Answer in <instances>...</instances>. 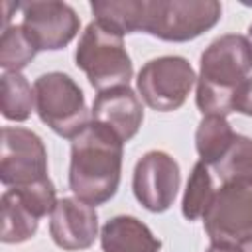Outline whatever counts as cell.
<instances>
[{
	"label": "cell",
	"instance_id": "44dd1931",
	"mask_svg": "<svg viewBox=\"0 0 252 252\" xmlns=\"http://www.w3.org/2000/svg\"><path fill=\"white\" fill-rule=\"evenodd\" d=\"M232 112L252 116V77L244 79L238 85V89L232 96Z\"/></svg>",
	"mask_w": 252,
	"mask_h": 252
},
{
	"label": "cell",
	"instance_id": "603a6c76",
	"mask_svg": "<svg viewBox=\"0 0 252 252\" xmlns=\"http://www.w3.org/2000/svg\"><path fill=\"white\" fill-rule=\"evenodd\" d=\"M240 248H242L244 252H252V238H248V240L240 242Z\"/></svg>",
	"mask_w": 252,
	"mask_h": 252
},
{
	"label": "cell",
	"instance_id": "277c9868",
	"mask_svg": "<svg viewBox=\"0 0 252 252\" xmlns=\"http://www.w3.org/2000/svg\"><path fill=\"white\" fill-rule=\"evenodd\" d=\"M222 6L217 0H146L142 33L163 41H191L219 24Z\"/></svg>",
	"mask_w": 252,
	"mask_h": 252
},
{
	"label": "cell",
	"instance_id": "ba28073f",
	"mask_svg": "<svg viewBox=\"0 0 252 252\" xmlns=\"http://www.w3.org/2000/svg\"><path fill=\"white\" fill-rule=\"evenodd\" d=\"M22 28L39 51H59L79 33L81 18L75 8L59 0H32L20 4Z\"/></svg>",
	"mask_w": 252,
	"mask_h": 252
},
{
	"label": "cell",
	"instance_id": "d6986e66",
	"mask_svg": "<svg viewBox=\"0 0 252 252\" xmlns=\"http://www.w3.org/2000/svg\"><path fill=\"white\" fill-rule=\"evenodd\" d=\"M215 185L213 175L209 171V165L203 161H197L191 169V175L187 179L183 199H181V213L187 220L203 219L205 211L209 209L213 197H215Z\"/></svg>",
	"mask_w": 252,
	"mask_h": 252
},
{
	"label": "cell",
	"instance_id": "5b68a950",
	"mask_svg": "<svg viewBox=\"0 0 252 252\" xmlns=\"http://www.w3.org/2000/svg\"><path fill=\"white\" fill-rule=\"evenodd\" d=\"M33 93L39 120L57 136L73 140L91 122L85 94L71 75L61 71L43 73L35 79Z\"/></svg>",
	"mask_w": 252,
	"mask_h": 252
},
{
	"label": "cell",
	"instance_id": "ffe728a7",
	"mask_svg": "<svg viewBox=\"0 0 252 252\" xmlns=\"http://www.w3.org/2000/svg\"><path fill=\"white\" fill-rule=\"evenodd\" d=\"M37 55V49L26 35L22 24H10L2 28L0 37V67L4 73H20L24 67L32 63Z\"/></svg>",
	"mask_w": 252,
	"mask_h": 252
},
{
	"label": "cell",
	"instance_id": "9c48e42d",
	"mask_svg": "<svg viewBox=\"0 0 252 252\" xmlns=\"http://www.w3.org/2000/svg\"><path fill=\"white\" fill-rule=\"evenodd\" d=\"M47 175V150L43 140L22 126L2 128L0 181L6 187H24Z\"/></svg>",
	"mask_w": 252,
	"mask_h": 252
},
{
	"label": "cell",
	"instance_id": "8fae6325",
	"mask_svg": "<svg viewBox=\"0 0 252 252\" xmlns=\"http://www.w3.org/2000/svg\"><path fill=\"white\" fill-rule=\"evenodd\" d=\"M49 236L63 250H85L98 236L96 209L77 197H63L49 215Z\"/></svg>",
	"mask_w": 252,
	"mask_h": 252
},
{
	"label": "cell",
	"instance_id": "ac0fdd59",
	"mask_svg": "<svg viewBox=\"0 0 252 252\" xmlns=\"http://www.w3.org/2000/svg\"><path fill=\"white\" fill-rule=\"evenodd\" d=\"M213 169L222 183H252V138L236 134Z\"/></svg>",
	"mask_w": 252,
	"mask_h": 252
},
{
	"label": "cell",
	"instance_id": "2e32d148",
	"mask_svg": "<svg viewBox=\"0 0 252 252\" xmlns=\"http://www.w3.org/2000/svg\"><path fill=\"white\" fill-rule=\"evenodd\" d=\"M234 136H236V132L228 124L226 116L205 114L195 132V148L201 158L199 161L213 167L224 156V152L230 148Z\"/></svg>",
	"mask_w": 252,
	"mask_h": 252
},
{
	"label": "cell",
	"instance_id": "4fadbf2b",
	"mask_svg": "<svg viewBox=\"0 0 252 252\" xmlns=\"http://www.w3.org/2000/svg\"><path fill=\"white\" fill-rule=\"evenodd\" d=\"M102 252H159L161 240L132 215H116L100 228Z\"/></svg>",
	"mask_w": 252,
	"mask_h": 252
},
{
	"label": "cell",
	"instance_id": "52a82bcc",
	"mask_svg": "<svg viewBox=\"0 0 252 252\" xmlns=\"http://www.w3.org/2000/svg\"><path fill=\"white\" fill-rule=\"evenodd\" d=\"M203 226L211 242L252 238V183H222L203 215Z\"/></svg>",
	"mask_w": 252,
	"mask_h": 252
},
{
	"label": "cell",
	"instance_id": "9a60e30c",
	"mask_svg": "<svg viewBox=\"0 0 252 252\" xmlns=\"http://www.w3.org/2000/svg\"><path fill=\"white\" fill-rule=\"evenodd\" d=\"M91 12L96 22L108 26L120 35L138 33L144 26L146 0H93Z\"/></svg>",
	"mask_w": 252,
	"mask_h": 252
},
{
	"label": "cell",
	"instance_id": "e0dca14e",
	"mask_svg": "<svg viewBox=\"0 0 252 252\" xmlns=\"http://www.w3.org/2000/svg\"><path fill=\"white\" fill-rule=\"evenodd\" d=\"M0 110H2V116L12 122H24L35 110V93L22 73L2 75Z\"/></svg>",
	"mask_w": 252,
	"mask_h": 252
},
{
	"label": "cell",
	"instance_id": "7402d4cb",
	"mask_svg": "<svg viewBox=\"0 0 252 252\" xmlns=\"http://www.w3.org/2000/svg\"><path fill=\"white\" fill-rule=\"evenodd\" d=\"M207 252H244L240 244H228V242H211Z\"/></svg>",
	"mask_w": 252,
	"mask_h": 252
},
{
	"label": "cell",
	"instance_id": "cb8c5ba5",
	"mask_svg": "<svg viewBox=\"0 0 252 252\" xmlns=\"http://www.w3.org/2000/svg\"><path fill=\"white\" fill-rule=\"evenodd\" d=\"M248 39H250V41H252V24H250V26H248Z\"/></svg>",
	"mask_w": 252,
	"mask_h": 252
},
{
	"label": "cell",
	"instance_id": "5bb4252c",
	"mask_svg": "<svg viewBox=\"0 0 252 252\" xmlns=\"http://www.w3.org/2000/svg\"><path fill=\"white\" fill-rule=\"evenodd\" d=\"M2 207V234L0 240L4 244H20L35 236L39 228V217L14 193V189H6L0 199Z\"/></svg>",
	"mask_w": 252,
	"mask_h": 252
},
{
	"label": "cell",
	"instance_id": "3957f363",
	"mask_svg": "<svg viewBox=\"0 0 252 252\" xmlns=\"http://www.w3.org/2000/svg\"><path fill=\"white\" fill-rule=\"evenodd\" d=\"M75 63L98 93L114 87H128L134 75L132 59L124 47V35L96 20L81 33L75 49Z\"/></svg>",
	"mask_w": 252,
	"mask_h": 252
},
{
	"label": "cell",
	"instance_id": "8992f818",
	"mask_svg": "<svg viewBox=\"0 0 252 252\" xmlns=\"http://www.w3.org/2000/svg\"><path fill=\"white\" fill-rule=\"evenodd\" d=\"M195 83V69L181 55H161L150 59L136 77L142 100L158 112L181 108Z\"/></svg>",
	"mask_w": 252,
	"mask_h": 252
},
{
	"label": "cell",
	"instance_id": "6da1fadb",
	"mask_svg": "<svg viewBox=\"0 0 252 252\" xmlns=\"http://www.w3.org/2000/svg\"><path fill=\"white\" fill-rule=\"evenodd\" d=\"M122 156L124 142L110 128L91 120L71 140L69 189L73 195L91 207L110 201L120 185Z\"/></svg>",
	"mask_w": 252,
	"mask_h": 252
},
{
	"label": "cell",
	"instance_id": "7a4b0ae2",
	"mask_svg": "<svg viewBox=\"0 0 252 252\" xmlns=\"http://www.w3.org/2000/svg\"><path fill=\"white\" fill-rule=\"evenodd\" d=\"M199 63L197 108L203 116L230 114L232 96L252 71V41L242 33H224L205 47Z\"/></svg>",
	"mask_w": 252,
	"mask_h": 252
},
{
	"label": "cell",
	"instance_id": "30bf717a",
	"mask_svg": "<svg viewBox=\"0 0 252 252\" xmlns=\"http://www.w3.org/2000/svg\"><path fill=\"white\" fill-rule=\"evenodd\" d=\"M179 185V163L167 152L150 150L136 161L132 175V191L136 201L150 213L167 211L177 197Z\"/></svg>",
	"mask_w": 252,
	"mask_h": 252
},
{
	"label": "cell",
	"instance_id": "7c38bea8",
	"mask_svg": "<svg viewBox=\"0 0 252 252\" xmlns=\"http://www.w3.org/2000/svg\"><path fill=\"white\" fill-rule=\"evenodd\" d=\"M91 116V120L110 128L126 144L138 134L144 122V106L130 87H114L94 96Z\"/></svg>",
	"mask_w": 252,
	"mask_h": 252
}]
</instances>
